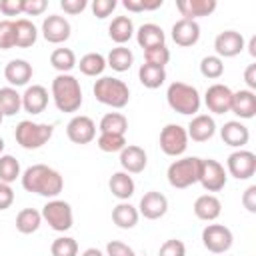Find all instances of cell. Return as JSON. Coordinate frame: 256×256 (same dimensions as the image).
Returning a JSON list of instances; mask_svg holds the SVG:
<instances>
[{
    "label": "cell",
    "instance_id": "29",
    "mask_svg": "<svg viewBox=\"0 0 256 256\" xmlns=\"http://www.w3.org/2000/svg\"><path fill=\"white\" fill-rule=\"evenodd\" d=\"M138 208H134L130 202H120L112 208V222L118 226V228H124V230H130L138 224Z\"/></svg>",
    "mask_w": 256,
    "mask_h": 256
},
{
    "label": "cell",
    "instance_id": "17",
    "mask_svg": "<svg viewBox=\"0 0 256 256\" xmlns=\"http://www.w3.org/2000/svg\"><path fill=\"white\" fill-rule=\"evenodd\" d=\"M146 164H148V156H146L144 148H140L136 144H126L120 150V166L124 172L138 174L146 168Z\"/></svg>",
    "mask_w": 256,
    "mask_h": 256
},
{
    "label": "cell",
    "instance_id": "20",
    "mask_svg": "<svg viewBox=\"0 0 256 256\" xmlns=\"http://www.w3.org/2000/svg\"><path fill=\"white\" fill-rule=\"evenodd\" d=\"M48 106V90L40 84H32L22 94V108L28 114H40Z\"/></svg>",
    "mask_w": 256,
    "mask_h": 256
},
{
    "label": "cell",
    "instance_id": "15",
    "mask_svg": "<svg viewBox=\"0 0 256 256\" xmlns=\"http://www.w3.org/2000/svg\"><path fill=\"white\" fill-rule=\"evenodd\" d=\"M204 102L206 108L214 114H226L230 112V104H232V90L226 84H212L208 86L206 94H204Z\"/></svg>",
    "mask_w": 256,
    "mask_h": 256
},
{
    "label": "cell",
    "instance_id": "8",
    "mask_svg": "<svg viewBox=\"0 0 256 256\" xmlns=\"http://www.w3.org/2000/svg\"><path fill=\"white\" fill-rule=\"evenodd\" d=\"M234 242V236H232V230L224 224H208L204 230H202V244L208 252L212 254H224L230 250Z\"/></svg>",
    "mask_w": 256,
    "mask_h": 256
},
{
    "label": "cell",
    "instance_id": "27",
    "mask_svg": "<svg viewBox=\"0 0 256 256\" xmlns=\"http://www.w3.org/2000/svg\"><path fill=\"white\" fill-rule=\"evenodd\" d=\"M108 188H110L112 196H116L118 200L124 202V200H128V198L134 194L136 184H134V180H132V176H130L128 172L120 170V172H114V174L110 176V180H108Z\"/></svg>",
    "mask_w": 256,
    "mask_h": 256
},
{
    "label": "cell",
    "instance_id": "3",
    "mask_svg": "<svg viewBox=\"0 0 256 256\" xmlns=\"http://www.w3.org/2000/svg\"><path fill=\"white\" fill-rule=\"evenodd\" d=\"M96 100L104 106L110 108H124L130 100V88L124 80L120 78H112V76H102L94 82L92 88Z\"/></svg>",
    "mask_w": 256,
    "mask_h": 256
},
{
    "label": "cell",
    "instance_id": "39",
    "mask_svg": "<svg viewBox=\"0 0 256 256\" xmlns=\"http://www.w3.org/2000/svg\"><path fill=\"white\" fill-rule=\"evenodd\" d=\"M126 146V136L124 134H112V132H100L98 136V148L102 152H120Z\"/></svg>",
    "mask_w": 256,
    "mask_h": 256
},
{
    "label": "cell",
    "instance_id": "36",
    "mask_svg": "<svg viewBox=\"0 0 256 256\" xmlns=\"http://www.w3.org/2000/svg\"><path fill=\"white\" fill-rule=\"evenodd\" d=\"M50 64L60 74H70V70L76 66V54L70 48H56L50 54Z\"/></svg>",
    "mask_w": 256,
    "mask_h": 256
},
{
    "label": "cell",
    "instance_id": "54",
    "mask_svg": "<svg viewBox=\"0 0 256 256\" xmlns=\"http://www.w3.org/2000/svg\"><path fill=\"white\" fill-rule=\"evenodd\" d=\"M162 4H164V0H142L144 10H156V8H160Z\"/></svg>",
    "mask_w": 256,
    "mask_h": 256
},
{
    "label": "cell",
    "instance_id": "41",
    "mask_svg": "<svg viewBox=\"0 0 256 256\" xmlns=\"http://www.w3.org/2000/svg\"><path fill=\"white\" fill-rule=\"evenodd\" d=\"M52 256H78V242L70 236H60L50 246Z\"/></svg>",
    "mask_w": 256,
    "mask_h": 256
},
{
    "label": "cell",
    "instance_id": "32",
    "mask_svg": "<svg viewBox=\"0 0 256 256\" xmlns=\"http://www.w3.org/2000/svg\"><path fill=\"white\" fill-rule=\"evenodd\" d=\"M22 108V94H18L16 88L4 86L0 88V112L4 116H14Z\"/></svg>",
    "mask_w": 256,
    "mask_h": 256
},
{
    "label": "cell",
    "instance_id": "24",
    "mask_svg": "<svg viewBox=\"0 0 256 256\" xmlns=\"http://www.w3.org/2000/svg\"><path fill=\"white\" fill-rule=\"evenodd\" d=\"M220 136H222L224 144H228V146L240 150L242 146L248 144V140H250V130H248L242 122L230 120V122H226V124L220 128Z\"/></svg>",
    "mask_w": 256,
    "mask_h": 256
},
{
    "label": "cell",
    "instance_id": "4",
    "mask_svg": "<svg viewBox=\"0 0 256 256\" xmlns=\"http://www.w3.org/2000/svg\"><path fill=\"white\" fill-rule=\"evenodd\" d=\"M166 100L174 112L186 114V116H194L202 104L198 90L186 82H172L166 90Z\"/></svg>",
    "mask_w": 256,
    "mask_h": 256
},
{
    "label": "cell",
    "instance_id": "52",
    "mask_svg": "<svg viewBox=\"0 0 256 256\" xmlns=\"http://www.w3.org/2000/svg\"><path fill=\"white\" fill-rule=\"evenodd\" d=\"M244 82L248 86V90H256V64H250L246 70H244Z\"/></svg>",
    "mask_w": 256,
    "mask_h": 256
},
{
    "label": "cell",
    "instance_id": "25",
    "mask_svg": "<svg viewBox=\"0 0 256 256\" xmlns=\"http://www.w3.org/2000/svg\"><path fill=\"white\" fill-rule=\"evenodd\" d=\"M164 40H166L164 30L154 22L142 24L136 30V42L142 50H148V48H154V46H164Z\"/></svg>",
    "mask_w": 256,
    "mask_h": 256
},
{
    "label": "cell",
    "instance_id": "33",
    "mask_svg": "<svg viewBox=\"0 0 256 256\" xmlns=\"http://www.w3.org/2000/svg\"><path fill=\"white\" fill-rule=\"evenodd\" d=\"M40 224H42V214L34 208H24L16 216V230L20 234H32L40 228Z\"/></svg>",
    "mask_w": 256,
    "mask_h": 256
},
{
    "label": "cell",
    "instance_id": "10",
    "mask_svg": "<svg viewBox=\"0 0 256 256\" xmlns=\"http://www.w3.org/2000/svg\"><path fill=\"white\" fill-rule=\"evenodd\" d=\"M226 168L236 180H248L256 174V154L250 150H236L228 156Z\"/></svg>",
    "mask_w": 256,
    "mask_h": 256
},
{
    "label": "cell",
    "instance_id": "11",
    "mask_svg": "<svg viewBox=\"0 0 256 256\" xmlns=\"http://www.w3.org/2000/svg\"><path fill=\"white\" fill-rule=\"evenodd\" d=\"M226 178H228V174H226L224 166L218 160H212V158L202 160L198 182L202 184L204 190H208V192H220L226 186Z\"/></svg>",
    "mask_w": 256,
    "mask_h": 256
},
{
    "label": "cell",
    "instance_id": "1",
    "mask_svg": "<svg viewBox=\"0 0 256 256\" xmlns=\"http://www.w3.org/2000/svg\"><path fill=\"white\" fill-rule=\"evenodd\" d=\"M22 188L26 192H34L46 198H56L62 188H64V180L60 176V172H56L54 168L46 166V164H32L28 166L22 174Z\"/></svg>",
    "mask_w": 256,
    "mask_h": 256
},
{
    "label": "cell",
    "instance_id": "44",
    "mask_svg": "<svg viewBox=\"0 0 256 256\" xmlns=\"http://www.w3.org/2000/svg\"><path fill=\"white\" fill-rule=\"evenodd\" d=\"M158 256H186V246H184L182 240L170 238V240H166V242L160 246Z\"/></svg>",
    "mask_w": 256,
    "mask_h": 256
},
{
    "label": "cell",
    "instance_id": "2",
    "mask_svg": "<svg viewBox=\"0 0 256 256\" xmlns=\"http://www.w3.org/2000/svg\"><path fill=\"white\" fill-rule=\"evenodd\" d=\"M50 94L60 112H76L82 106V88L72 74H58L52 80Z\"/></svg>",
    "mask_w": 256,
    "mask_h": 256
},
{
    "label": "cell",
    "instance_id": "40",
    "mask_svg": "<svg viewBox=\"0 0 256 256\" xmlns=\"http://www.w3.org/2000/svg\"><path fill=\"white\" fill-rule=\"evenodd\" d=\"M200 72L204 78H210V80H216L224 74V62L222 58H218L216 54L212 56H204L202 62H200Z\"/></svg>",
    "mask_w": 256,
    "mask_h": 256
},
{
    "label": "cell",
    "instance_id": "56",
    "mask_svg": "<svg viewBox=\"0 0 256 256\" xmlns=\"http://www.w3.org/2000/svg\"><path fill=\"white\" fill-rule=\"evenodd\" d=\"M248 52H250V56H252V58L256 56V36H252V38H250V42H248Z\"/></svg>",
    "mask_w": 256,
    "mask_h": 256
},
{
    "label": "cell",
    "instance_id": "48",
    "mask_svg": "<svg viewBox=\"0 0 256 256\" xmlns=\"http://www.w3.org/2000/svg\"><path fill=\"white\" fill-rule=\"evenodd\" d=\"M24 0H0V12L4 16H18L22 14Z\"/></svg>",
    "mask_w": 256,
    "mask_h": 256
},
{
    "label": "cell",
    "instance_id": "50",
    "mask_svg": "<svg viewBox=\"0 0 256 256\" xmlns=\"http://www.w3.org/2000/svg\"><path fill=\"white\" fill-rule=\"evenodd\" d=\"M14 202V190L10 184L0 182V210H8Z\"/></svg>",
    "mask_w": 256,
    "mask_h": 256
},
{
    "label": "cell",
    "instance_id": "7",
    "mask_svg": "<svg viewBox=\"0 0 256 256\" xmlns=\"http://www.w3.org/2000/svg\"><path fill=\"white\" fill-rule=\"evenodd\" d=\"M42 220L48 222V226L56 232H66L72 228V222H74V214H72V208L68 202L64 200H58V198H52L48 200L44 206H42Z\"/></svg>",
    "mask_w": 256,
    "mask_h": 256
},
{
    "label": "cell",
    "instance_id": "38",
    "mask_svg": "<svg viewBox=\"0 0 256 256\" xmlns=\"http://www.w3.org/2000/svg\"><path fill=\"white\" fill-rule=\"evenodd\" d=\"M16 178H20V162L10 154L0 156V182L12 184Z\"/></svg>",
    "mask_w": 256,
    "mask_h": 256
},
{
    "label": "cell",
    "instance_id": "16",
    "mask_svg": "<svg viewBox=\"0 0 256 256\" xmlns=\"http://www.w3.org/2000/svg\"><path fill=\"white\" fill-rule=\"evenodd\" d=\"M168 212V198L162 192L150 190L140 198V206H138V214H142L148 220H158Z\"/></svg>",
    "mask_w": 256,
    "mask_h": 256
},
{
    "label": "cell",
    "instance_id": "5",
    "mask_svg": "<svg viewBox=\"0 0 256 256\" xmlns=\"http://www.w3.org/2000/svg\"><path fill=\"white\" fill-rule=\"evenodd\" d=\"M200 166H202V158L198 156H186V158L174 160L166 170L168 184L172 188H188L196 184L200 178Z\"/></svg>",
    "mask_w": 256,
    "mask_h": 256
},
{
    "label": "cell",
    "instance_id": "22",
    "mask_svg": "<svg viewBox=\"0 0 256 256\" xmlns=\"http://www.w3.org/2000/svg\"><path fill=\"white\" fill-rule=\"evenodd\" d=\"M216 0H180L176 2L178 12L186 20H196L202 16H210L216 10Z\"/></svg>",
    "mask_w": 256,
    "mask_h": 256
},
{
    "label": "cell",
    "instance_id": "51",
    "mask_svg": "<svg viewBox=\"0 0 256 256\" xmlns=\"http://www.w3.org/2000/svg\"><path fill=\"white\" fill-rule=\"evenodd\" d=\"M242 204H244V208H246L248 212H252V214L256 212V186H254V184L244 190V194H242Z\"/></svg>",
    "mask_w": 256,
    "mask_h": 256
},
{
    "label": "cell",
    "instance_id": "34",
    "mask_svg": "<svg viewBox=\"0 0 256 256\" xmlns=\"http://www.w3.org/2000/svg\"><path fill=\"white\" fill-rule=\"evenodd\" d=\"M138 78L142 82L144 88H160L166 80V70L164 68H158V66H152V64H142L140 70H138Z\"/></svg>",
    "mask_w": 256,
    "mask_h": 256
},
{
    "label": "cell",
    "instance_id": "21",
    "mask_svg": "<svg viewBox=\"0 0 256 256\" xmlns=\"http://www.w3.org/2000/svg\"><path fill=\"white\" fill-rule=\"evenodd\" d=\"M214 132H216V122L208 114H196L190 120L188 130H186L188 138H192L194 142H206L214 136Z\"/></svg>",
    "mask_w": 256,
    "mask_h": 256
},
{
    "label": "cell",
    "instance_id": "14",
    "mask_svg": "<svg viewBox=\"0 0 256 256\" xmlns=\"http://www.w3.org/2000/svg\"><path fill=\"white\" fill-rule=\"evenodd\" d=\"M214 50L218 58H234L244 50V36L236 30H224L216 36Z\"/></svg>",
    "mask_w": 256,
    "mask_h": 256
},
{
    "label": "cell",
    "instance_id": "18",
    "mask_svg": "<svg viewBox=\"0 0 256 256\" xmlns=\"http://www.w3.org/2000/svg\"><path fill=\"white\" fill-rule=\"evenodd\" d=\"M172 40L178 44V46H194L198 40H200V26L196 20H186V18H180L178 22L172 24Z\"/></svg>",
    "mask_w": 256,
    "mask_h": 256
},
{
    "label": "cell",
    "instance_id": "6",
    "mask_svg": "<svg viewBox=\"0 0 256 256\" xmlns=\"http://www.w3.org/2000/svg\"><path fill=\"white\" fill-rule=\"evenodd\" d=\"M52 134H54L52 124H40V122H32V120L18 122L16 130H14L16 142L26 150H36V148L44 146L52 138Z\"/></svg>",
    "mask_w": 256,
    "mask_h": 256
},
{
    "label": "cell",
    "instance_id": "19",
    "mask_svg": "<svg viewBox=\"0 0 256 256\" xmlns=\"http://www.w3.org/2000/svg\"><path fill=\"white\" fill-rule=\"evenodd\" d=\"M32 64L22 60V58H14L6 64L4 68V78L8 80V84L14 88V86H26L30 80H32Z\"/></svg>",
    "mask_w": 256,
    "mask_h": 256
},
{
    "label": "cell",
    "instance_id": "26",
    "mask_svg": "<svg viewBox=\"0 0 256 256\" xmlns=\"http://www.w3.org/2000/svg\"><path fill=\"white\" fill-rule=\"evenodd\" d=\"M220 212H222V202L214 194H202L194 202V214H196V218H200L204 222L216 220L220 216Z\"/></svg>",
    "mask_w": 256,
    "mask_h": 256
},
{
    "label": "cell",
    "instance_id": "31",
    "mask_svg": "<svg viewBox=\"0 0 256 256\" xmlns=\"http://www.w3.org/2000/svg\"><path fill=\"white\" fill-rule=\"evenodd\" d=\"M132 64H134V54L126 46H116L106 56V66H110L116 72H126V70H130Z\"/></svg>",
    "mask_w": 256,
    "mask_h": 256
},
{
    "label": "cell",
    "instance_id": "23",
    "mask_svg": "<svg viewBox=\"0 0 256 256\" xmlns=\"http://www.w3.org/2000/svg\"><path fill=\"white\" fill-rule=\"evenodd\" d=\"M230 112H234L236 116L248 120L254 118L256 114V94L248 88L232 92V104H230Z\"/></svg>",
    "mask_w": 256,
    "mask_h": 256
},
{
    "label": "cell",
    "instance_id": "35",
    "mask_svg": "<svg viewBox=\"0 0 256 256\" xmlns=\"http://www.w3.org/2000/svg\"><path fill=\"white\" fill-rule=\"evenodd\" d=\"M76 64H78V68L84 76H100L106 68V58L100 52H88Z\"/></svg>",
    "mask_w": 256,
    "mask_h": 256
},
{
    "label": "cell",
    "instance_id": "12",
    "mask_svg": "<svg viewBox=\"0 0 256 256\" xmlns=\"http://www.w3.org/2000/svg\"><path fill=\"white\" fill-rule=\"evenodd\" d=\"M66 136L74 144H88L96 138V124L90 116H84V114L74 116L66 124Z\"/></svg>",
    "mask_w": 256,
    "mask_h": 256
},
{
    "label": "cell",
    "instance_id": "58",
    "mask_svg": "<svg viewBox=\"0 0 256 256\" xmlns=\"http://www.w3.org/2000/svg\"><path fill=\"white\" fill-rule=\"evenodd\" d=\"M2 120H4V114H2V112H0V124H2Z\"/></svg>",
    "mask_w": 256,
    "mask_h": 256
},
{
    "label": "cell",
    "instance_id": "55",
    "mask_svg": "<svg viewBox=\"0 0 256 256\" xmlns=\"http://www.w3.org/2000/svg\"><path fill=\"white\" fill-rule=\"evenodd\" d=\"M80 256H104V254H102L98 248H86V250H84Z\"/></svg>",
    "mask_w": 256,
    "mask_h": 256
},
{
    "label": "cell",
    "instance_id": "49",
    "mask_svg": "<svg viewBox=\"0 0 256 256\" xmlns=\"http://www.w3.org/2000/svg\"><path fill=\"white\" fill-rule=\"evenodd\" d=\"M86 6H88L86 0H60V8H62L66 14H72V16L84 12Z\"/></svg>",
    "mask_w": 256,
    "mask_h": 256
},
{
    "label": "cell",
    "instance_id": "37",
    "mask_svg": "<svg viewBox=\"0 0 256 256\" xmlns=\"http://www.w3.org/2000/svg\"><path fill=\"white\" fill-rule=\"evenodd\" d=\"M98 130L100 132H112V134H126L128 120L120 112H108V114L102 116V120L98 124Z\"/></svg>",
    "mask_w": 256,
    "mask_h": 256
},
{
    "label": "cell",
    "instance_id": "13",
    "mask_svg": "<svg viewBox=\"0 0 256 256\" xmlns=\"http://www.w3.org/2000/svg\"><path fill=\"white\" fill-rule=\"evenodd\" d=\"M70 22L64 18V16H58V14H50L44 18L42 22V36L46 42L50 44H62L70 38Z\"/></svg>",
    "mask_w": 256,
    "mask_h": 256
},
{
    "label": "cell",
    "instance_id": "47",
    "mask_svg": "<svg viewBox=\"0 0 256 256\" xmlns=\"http://www.w3.org/2000/svg\"><path fill=\"white\" fill-rule=\"evenodd\" d=\"M46 8H48V2H46V0H24V4H22V14H26V16H38V14H42Z\"/></svg>",
    "mask_w": 256,
    "mask_h": 256
},
{
    "label": "cell",
    "instance_id": "53",
    "mask_svg": "<svg viewBox=\"0 0 256 256\" xmlns=\"http://www.w3.org/2000/svg\"><path fill=\"white\" fill-rule=\"evenodd\" d=\"M122 6H124L128 12H142V10H144L142 0H124Z\"/></svg>",
    "mask_w": 256,
    "mask_h": 256
},
{
    "label": "cell",
    "instance_id": "9",
    "mask_svg": "<svg viewBox=\"0 0 256 256\" xmlns=\"http://www.w3.org/2000/svg\"><path fill=\"white\" fill-rule=\"evenodd\" d=\"M160 148L166 156H180L188 148L186 128L180 124H166L160 132Z\"/></svg>",
    "mask_w": 256,
    "mask_h": 256
},
{
    "label": "cell",
    "instance_id": "57",
    "mask_svg": "<svg viewBox=\"0 0 256 256\" xmlns=\"http://www.w3.org/2000/svg\"><path fill=\"white\" fill-rule=\"evenodd\" d=\"M2 150H4V140L0 138V154H2Z\"/></svg>",
    "mask_w": 256,
    "mask_h": 256
},
{
    "label": "cell",
    "instance_id": "46",
    "mask_svg": "<svg viewBox=\"0 0 256 256\" xmlns=\"http://www.w3.org/2000/svg\"><path fill=\"white\" fill-rule=\"evenodd\" d=\"M106 256H136V254L128 244L120 240H110L106 244Z\"/></svg>",
    "mask_w": 256,
    "mask_h": 256
},
{
    "label": "cell",
    "instance_id": "30",
    "mask_svg": "<svg viewBox=\"0 0 256 256\" xmlns=\"http://www.w3.org/2000/svg\"><path fill=\"white\" fill-rule=\"evenodd\" d=\"M108 36L118 44L124 46V42H128L134 36V24L128 16H116L110 26H108Z\"/></svg>",
    "mask_w": 256,
    "mask_h": 256
},
{
    "label": "cell",
    "instance_id": "42",
    "mask_svg": "<svg viewBox=\"0 0 256 256\" xmlns=\"http://www.w3.org/2000/svg\"><path fill=\"white\" fill-rule=\"evenodd\" d=\"M144 64H152V66H158V68H164L168 62H170V50L164 46H154V48H148L144 50Z\"/></svg>",
    "mask_w": 256,
    "mask_h": 256
},
{
    "label": "cell",
    "instance_id": "28",
    "mask_svg": "<svg viewBox=\"0 0 256 256\" xmlns=\"http://www.w3.org/2000/svg\"><path fill=\"white\" fill-rule=\"evenodd\" d=\"M14 34H16L14 48H30L38 38V30H36L34 22L28 18L14 20Z\"/></svg>",
    "mask_w": 256,
    "mask_h": 256
},
{
    "label": "cell",
    "instance_id": "45",
    "mask_svg": "<svg viewBox=\"0 0 256 256\" xmlns=\"http://www.w3.org/2000/svg\"><path fill=\"white\" fill-rule=\"evenodd\" d=\"M116 8V0H94L92 2V14L96 18H108Z\"/></svg>",
    "mask_w": 256,
    "mask_h": 256
},
{
    "label": "cell",
    "instance_id": "43",
    "mask_svg": "<svg viewBox=\"0 0 256 256\" xmlns=\"http://www.w3.org/2000/svg\"><path fill=\"white\" fill-rule=\"evenodd\" d=\"M14 20H0V50L14 48Z\"/></svg>",
    "mask_w": 256,
    "mask_h": 256
}]
</instances>
